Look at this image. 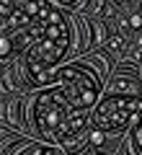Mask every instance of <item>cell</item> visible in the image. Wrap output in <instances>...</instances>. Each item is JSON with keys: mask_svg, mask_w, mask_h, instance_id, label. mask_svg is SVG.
I'll list each match as a JSON object with an SVG mask.
<instances>
[{"mask_svg": "<svg viewBox=\"0 0 142 155\" xmlns=\"http://www.w3.org/2000/svg\"><path fill=\"white\" fill-rule=\"evenodd\" d=\"M134 57H137V62L142 65V47H137V52H134Z\"/></svg>", "mask_w": 142, "mask_h": 155, "instance_id": "8fae6325", "label": "cell"}, {"mask_svg": "<svg viewBox=\"0 0 142 155\" xmlns=\"http://www.w3.org/2000/svg\"><path fill=\"white\" fill-rule=\"evenodd\" d=\"M11 54H13V39L0 34V60H8Z\"/></svg>", "mask_w": 142, "mask_h": 155, "instance_id": "277c9868", "label": "cell"}, {"mask_svg": "<svg viewBox=\"0 0 142 155\" xmlns=\"http://www.w3.org/2000/svg\"><path fill=\"white\" fill-rule=\"evenodd\" d=\"M88 142L91 145H104V132H101V129H93V132L88 134Z\"/></svg>", "mask_w": 142, "mask_h": 155, "instance_id": "ba28073f", "label": "cell"}, {"mask_svg": "<svg viewBox=\"0 0 142 155\" xmlns=\"http://www.w3.org/2000/svg\"><path fill=\"white\" fill-rule=\"evenodd\" d=\"M142 116V96H109L101 101L96 114H93V124L101 132H116L124 129L132 119Z\"/></svg>", "mask_w": 142, "mask_h": 155, "instance_id": "3957f363", "label": "cell"}, {"mask_svg": "<svg viewBox=\"0 0 142 155\" xmlns=\"http://www.w3.org/2000/svg\"><path fill=\"white\" fill-rule=\"evenodd\" d=\"M47 83H57L60 91L67 96L72 109H91L98 98V75L93 70H88L85 65H67L60 70L47 72Z\"/></svg>", "mask_w": 142, "mask_h": 155, "instance_id": "7a4b0ae2", "label": "cell"}, {"mask_svg": "<svg viewBox=\"0 0 142 155\" xmlns=\"http://www.w3.org/2000/svg\"><path fill=\"white\" fill-rule=\"evenodd\" d=\"M96 155H104V153H96Z\"/></svg>", "mask_w": 142, "mask_h": 155, "instance_id": "7c38bea8", "label": "cell"}, {"mask_svg": "<svg viewBox=\"0 0 142 155\" xmlns=\"http://www.w3.org/2000/svg\"><path fill=\"white\" fill-rule=\"evenodd\" d=\"M132 142H134L137 155H142V116L137 119V127H134V132H132Z\"/></svg>", "mask_w": 142, "mask_h": 155, "instance_id": "5b68a950", "label": "cell"}, {"mask_svg": "<svg viewBox=\"0 0 142 155\" xmlns=\"http://www.w3.org/2000/svg\"><path fill=\"white\" fill-rule=\"evenodd\" d=\"M127 28H132V31H140V28H142V13H132V16L127 18Z\"/></svg>", "mask_w": 142, "mask_h": 155, "instance_id": "8992f818", "label": "cell"}, {"mask_svg": "<svg viewBox=\"0 0 142 155\" xmlns=\"http://www.w3.org/2000/svg\"><path fill=\"white\" fill-rule=\"evenodd\" d=\"M36 155H54V147H41Z\"/></svg>", "mask_w": 142, "mask_h": 155, "instance_id": "30bf717a", "label": "cell"}, {"mask_svg": "<svg viewBox=\"0 0 142 155\" xmlns=\"http://www.w3.org/2000/svg\"><path fill=\"white\" fill-rule=\"evenodd\" d=\"M121 41H124V39H121V36H116V34H114V36H109L106 47H109L111 52H116V49H121Z\"/></svg>", "mask_w": 142, "mask_h": 155, "instance_id": "9c48e42d", "label": "cell"}, {"mask_svg": "<svg viewBox=\"0 0 142 155\" xmlns=\"http://www.w3.org/2000/svg\"><path fill=\"white\" fill-rule=\"evenodd\" d=\"M39 26H41V39L28 54V75L36 85H47V72L65 54L67 44H70V28H67V21L62 18V13L54 5Z\"/></svg>", "mask_w": 142, "mask_h": 155, "instance_id": "6da1fadb", "label": "cell"}, {"mask_svg": "<svg viewBox=\"0 0 142 155\" xmlns=\"http://www.w3.org/2000/svg\"><path fill=\"white\" fill-rule=\"evenodd\" d=\"M13 8H16V5H11V3H0V26L8 21V16L13 13Z\"/></svg>", "mask_w": 142, "mask_h": 155, "instance_id": "52a82bcc", "label": "cell"}]
</instances>
